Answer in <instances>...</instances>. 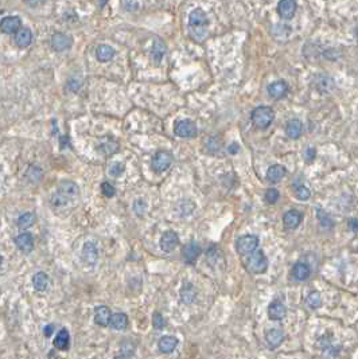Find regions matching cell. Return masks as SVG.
I'll use <instances>...</instances> for the list:
<instances>
[{"label": "cell", "mask_w": 358, "mask_h": 359, "mask_svg": "<svg viewBox=\"0 0 358 359\" xmlns=\"http://www.w3.org/2000/svg\"><path fill=\"white\" fill-rule=\"evenodd\" d=\"M58 191L61 192L64 197L68 198L70 202L80 197V187H78L77 183L72 182V180H64V182H61Z\"/></svg>", "instance_id": "cell-10"}, {"label": "cell", "mask_w": 358, "mask_h": 359, "mask_svg": "<svg viewBox=\"0 0 358 359\" xmlns=\"http://www.w3.org/2000/svg\"><path fill=\"white\" fill-rule=\"evenodd\" d=\"M81 84L82 82L80 78H74V77H73V78H70L69 82H68V89L72 90V92H77V90L81 87Z\"/></svg>", "instance_id": "cell-45"}, {"label": "cell", "mask_w": 358, "mask_h": 359, "mask_svg": "<svg viewBox=\"0 0 358 359\" xmlns=\"http://www.w3.org/2000/svg\"><path fill=\"white\" fill-rule=\"evenodd\" d=\"M14 242L17 245L18 249L22 250L24 253H30L34 248V238L30 233H20L19 236L15 237Z\"/></svg>", "instance_id": "cell-15"}, {"label": "cell", "mask_w": 358, "mask_h": 359, "mask_svg": "<svg viewBox=\"0 0 358 359\" xmlns=\"http://www.w3.org/2000/svg\"><path fill=\"white\" fill-rule=\"evenodd\" d=\"M201 246H199V243L196 242V241H191L186 245L185 248H183V258L187 264H194V261L199 257L201 255Z\"/></svg>", "instance_id": "cell-16"}, {"label": "cell", "mask_w": 358, "mask_h": 359, "mask_svg": "<svg viewBox=\"0 0 358 359\" xmlns=\"http://www.w3.org/2000/svg\"><path fill=\"white\" fill-rule=\"evenodd\" d=\"M174 132L182 139H190L197 135V127L191 120H178L174 125Z\"/></svg>", "instance_id": "cell-5"}, {"label": "cell", "mask_w": 358, "mask_h": 359, "mask_svg": "<svg viewBox=\"0 0 358 359\" xmlns=\"http://www.w3.org/2000/svg\"><path fill=\"white\" fill-rule=\"evenodd\" d=\"M166 51H167L166 43H164L162 39L156 38L155 42H154V45H152V49H151V57H152V59L155 61L156 64L162 62V59L164 58Z\"/></svg>", "instance_id": "cell-25"}, {"label": "cell", "mask_w": 358, "mask_h": 359, "mask_svg": "<svg viewBox=\"0 0 358 359\" xmlns=\"http://www.w3.org/2000/svg\"><path fill=\"white\" fill-rule=\"evenodd\" d=\"M209 19L208 15L205 14L201 8H196L189 14V27H194V29H205V26H208Z\"/></svg>", "instance_id": "cell-9"}, {"label": "cell", "mask_w": 358, "mask_h": 359, "mask_svg": "<svg viewBox=\"0 0 358 359\" xmlns=\"http://www.w3.org/2000/svg\"><path fill=\"white\" fill-rule=\"evenodd\" d=\"M303 220V214L298 210H289L283 215V225L287 230H294L301 225Z\"/></svg>", "instance_id": "cell-14"}, {"label": "cell", "mask_w": 358, "mask_h": 359, "mask_svg": "<svg viewBox=\"0 0 358 359\" xmlns=\"http://www.w3.org/2000/svg\"><path fill=\"white\" fill-rule=\"evenodd\" d=\"M240 150V145L237 144V143H232L229 147H228V152L231 154V155H236L237 152Z\"/></svg>", "instance_id": "cell-49"}, {"label": "cell", "mask_w": 358, "mask_h": 359, "mask_svg": "<svg viewBox=\"0 0 358 359\" xmlns=\"http://www.w3.org/2000/svg\"><path fill=\"white\" fill-rule=\"evenodd\" d=\"M197 297V290L194 285L191 283H186L182 290H180V300L183 301L185 304H191L193 301L196 300Z\"/></svg>", "instance_id": "cell-29"}, {"label": "cell", "mask_w": 358, "mask_h": 359, "mask_svg": "<svg viewBox=\"0 0 358 359\" xmlns=\"http://www.w3.org/2000/svg\"><path fill=\"white\" fill-rule=\"evenodd\" d=\"M166 325H167V322H166V319H164L162 313H154V316H152V325H154L155 330H163L166 327Z\"/></svg>", "instance_id": "cell-39"}, {"label": "cell", "mask_w": 358, "mask_h": 359, "mask_svg": "<svg viewBox=\"0 0 358 359\" xmlns=\"http://www.w3.org/2000/svg\"><path fill=\"white\" fill-rule=\"evenodd\" d=\"M98 151L104 155H113L119 151V144L113 140H104L98 145Z\"/></svg>", "instance_id": "cell-34"}, {"label": "cell", "mask_w": 358, "mask_h": 359, "mask_svg": "<svg viewBox=\"0 0 358 359\" xmlns=\"http://www.w3.org/2000/svg\"><path fill=\"white\" fill-rule=\"evenodd\" d=\"M35 220H36V217H35L34 213H24V214H22L18 218L17 225L19 229L24 230V229H29V227L34 225Z\"/></svg>", "instance_id": "cell-33"}, {"label": "cell", "mask_w": 358, "mask_h": 359, "mask_svg": "<svg viewBox=\"0 0 358 359\" xmlns=\"http://www.w3.org/2000/svg\"><path fill=\"white\" fill-rule=\"evenodd\" d=\"M333 80L323 74H318L315 77V87L321 93H329L333 89Z\"/></svg>", "instance_id": "cell-30"}, {"label": "cell", "mask_w": 358, "mask_h": 359, "mask_svg": "<svg viewBox=\"0 0 358 359\" xmlns=\"http://www.w3.org/2000/svg\"><path fill=\"white\" fill-rule=\"evenodd\" d=\"M266 341L267 344H268L272 350H275V348H277L282 343H283L284 332L282 330H279V328H272V330L267 331Z\"/></svg>", "instance_id": "cell-18"}, {"label": "cell", "mask_w": 358, "mask_h": 359, "mask_svg": "<svg viewBox=\"0 0 358 359\" xmlns=\"http://www.w3.org/2000/svg\"><path fill=\"white\" fill-rule=\"evenodd\" d=\"M196 209V203L190 201V199H183V201H180L178 203V206H177V211H178V214L180 217H187V215H190L193 211Z\"/></svg>", "instance_id": "cell-32"}, {"label": "cell", "mask_w": 358, "mask_h": 359, "mask_svg": "<svg viewBox=\"0 0 358 359\" xmlns=\"http://www.w3.org/2000/svg\"><path fill=\"white\" fill-rule=\"evenodd\" d=\"M306 303L308 307L312 308V309H315V308L321 307V304H322V297H321V295H319L318 292H311L310 295L307 296Z\"/></svg>", "instance_id": "cell-38"}, {"label": "cell", "mask_w": 358, "mask_h": 359, "mask_svg": "<svg viewBox=\"0 0 358 359\" xmlns=\"http://www.w3.org/2000/svg\"><path fill=\"white\" fill-rule=\"evenodd\" d=\"M101 192H103V195L107 198H112L115 197L116 194V190L113 186L108 183V182H104V183H101Z\"/></svg>", "instance_id": "cell-43"}, {"label": "cell", "mask_w": 358, "mask_h": 359, "mask_svg": "<svg viewBox=\"0 0 358 359\" xmlns=\"http://www.w3.org/2000/svg\"><path fill=\"white\" fill-rule=\"evenodd\" d=\"M338 355V350H335L334 347L331 346H327V347L323 348V358L324 359H335Z\"/></svg>", "instance_id": "cell-46"}, {"label": "cell", "mask_w": 358, "mask_h": 359, "mask_svg": "<svg viewBox=\"0 0 358 359\" xmlns=\"http://www.w3.org/2000/svg\"><path fill=\"white\" fill-rule=\"evenodd\" d=\"M302 132H303V124H302L301 120L292 119V120H289L287 122V125H286V135H287V137H289L291 140L299 139L302 136Z\"/></svg>", "instance_id": "cell-20"}, {"label": "cell", "mask_w": 358, "mask_h": 359, "mask_svg": "<svg viewBox=\"0 0 358 359\" xmlns=\"http://www.w3.org/2000/svg\"><path fill=\"white\" fill-rule=\"evenodd\" d=\"M206 150L210 154H217L221 150V141L215 137H210L206 143Z\"/></svg>", "instance_id": "cell-40"}, {"label": "cell", "mask_w": 358, "mask_h": 359, "mask_svg": "<svg viewBox=\"0 0 358 359\" xmlns=\"http://www.w3.org/2000/svg\"><path fill=\"white\" fill-rule=\"evenodd\" d=\"M73 46V38L65 33H57L52 36V49L54 51L62 52Z\"/></svg>", "instance_id": "cell-6"}, {"label": "cell", "mask_w": 358, "mask_h": 359, "mask_svg": "<svg viewBox=\"0 0 358 359\" xmlns=\"http://www.w3.org/2000/svg\"><path fill=\"white\" fill-rule=\"evenodd\" d=\"M268 93H269V96L273 97V99H283V97L287 96V93H288V84L284 81V80L273 81L268 86Z\"/></svg>", "instance_id": "cell-13"}, {"label": "cell", "mask_w": 358, "mask_h": 359, "mask_svg": "<svg viewBox=\"0 0 358 359\" xmlns=\"http://www.w3.org/2000/svg\"><path fill=\"white\" fill-rule=\"evenodd\" d=\"M349 226L353 232H358V218H352L349 221Z\"/></svg>", "instance_id": "cell-50"}, {"label": "cell", "mask_w": 358, "mask_h": 359, "mask_svg": "<svg viewBox=\"0 0 358 359\" xmlns=\"http://www.w3.org/2000/svg\"><path fill=\"white\" fill-rule=\"evenodd\" d=\"M107 3H108V0H98V4H100V7H104Z\"/></svg>", "instance_id": "cell-53"}, {"label": "cell", "mask_w": 358, "mask_h": 359, "mask_svg": "<svg viewBox=\"0 0 358 359\" xmlns=\"http://www.w3.org/2000/svg\"><path fill=\"white\" fill-rule=\"evenodd\" d=\"M286 174H287V170H286L284 166H282V164H273L267 171V179H268V182H271V183H277V182H280V180L283 179Z\"/></svg>", "instance_id": "cell-21"}, {"label": "cell", "mask_w": 358, "mask_h": 359, "mask_svg": "<svg viewBox=\"0 0 358 359\" xmlns=\"http://www.w3.org/2000/svg\"><path fill=\"white\" fill-rule=\"evenodd\" d=\"M264 198H266L267 203H271V205H273V203H276L277 201H279L280 194H279V191H277L276 188H268V190L266 191Z\"/></svg>", "instance_id": "cell-41"}, {"label": "cell", "mask_w": 358, "mask_h": 359, "mask_svg": "<svg viewBox=\"0 0 358 359\" xmlns=\"http://www.w3.org/2000/svg\"><path fill=\"white\" fill-rule=\"evenodd\" d=\"M43 1H45V0H24V3H26L29 7H31V8L41 6Z\"/></svg>", "instance_id": "cell-48"}, {"label": "cell", "mask_w": 358, "mask_h": 359, "mask_svg": "<svg viewBox=\"0 0 358 359\" xmlns=\"http://www.w3.org/2000/svg\"><path fill=\"white\" fill-rule=\"evenodd\" d=\"M177 346H178V339H177L175 336L166 335L163 336V338H161L159 342H158V347H159V350L164 354L173 353L174 350L177 348Z\"/></svg>", "instance_id": "cell-26"}, {"label": "cell", "mask_w": 358, "mask_h": 359, "mask_svg": "<svg viewBox=\"0 0 358 359\" xmlns=\"http://www.w3.org/2000/svg\"><path fill=\"white\" fill-rule=\"evenodd\" d=\"M295 195L299 201H308L311 197V191L304 185L295 186Z\"/></svg>", "instance_id": "cell-37"}, {"label": "cell", "mask_w": 358, "mask_h": 359, "mask_svg": "<svg viewBox=\"0 0 358 359\" xmlns=\"http://www.w3.org/2000/svg\"><path fill=\"white\" fill-rule=\"evenodd\" d=\"M49 285V276L45 272H38L33 276V287L38 292H45Z\"/></svg>", "instance_id": "cell-31"}, {"label": "cell", "mask_w": 358, "mask_h": 359, "mask_svg": "<svg viewBox=\"0 0 358 359\" xmlns=\"http://www.w3.org/2000/svg\"><path fill=\"white\" fill-rule=\"evenodd\" d=\"M124 171H125V166H124L123 163H119V162L113 163L109 168V174L112 175V176H115V178L120 176Z\"/></svg>", "instance_id": "cell-42"}, {"label": "cell", "mask_w": 358, "mask_h": 359, "mask_svg": "<svg viewBox=\"0 0 358 359\" xmlns=\"http://www.w3.org/2000/svg\"><path fill=\"white\" fill-rule=\"evenodd\" d=\"M112 315L113 313L110 312V309L107 306H100L94 311V322L96 325H101V327H108L110 325Z\"/></svg>", "instance_id": "cell-17"}, {"label": "cell", "mask_w": 358, "mask_h": 359, "mask_svg": "<svg viewBox=\"0 0 358 359\" xmlns=\"http://www.w3.org/2000/svg\"><path fill=\"white\" fill-rule=\"evenodd\" d=\"M179 245V237L178 234L173 230H168V232L163 233V236L161 237V248L163 252H173L177 246Z\"/></svg>", "instance_id": "cell-12"}, {"label": "cell", "mask_w": 358, "mask_h": 359, "mask_svg": "<svg viewBox=\"0 0 358 359\" xmlns=\"http://www.w3.org/2000/svg\"><path fill=\"white\" fill-rule=\"evenodd\" d=\"M133 210L135 213L140 217V215H144L145 210H147V203L143 199H136L133 203Z\"/></svg>", "instance_id": "cell-44"}, {"label": "cell", "mask_w": 358, "mask_h": 359, "mask_svg": "<svg viewBox=\"0 0 358 359\" xmlns=\"http://www.w3.org/2000/svg\"><path fill=\"white\" fill-rule=\"evenodd\" d=\"M252 122L259 129H266L271 125L275 119V112L271 106H259L252 112Z\"/></svg>", "instance_id": "cell-2"}, {"label": "cell", "mask_w": 358, "mask_h": 359, "mask_svg": "<svg viewBox=\"0 0 358 359\" xmlns=\"http://www.w3.org/2000/svg\"><path fill=\"white\" fill-rule=\"evenodd\" d=\"M128 316L125 313L119 312V313H113L112 315V319H110V327L116 331H124L127 330L128 327Z\"/></svg>", "instance_id": "cell-28"}, {"label": "cell", "mask_w": 358, "mask_h": 359, "mask_svg": "<svg viewBox=\"0 0 358 359\" xmlns=\"http://www.w3.org/2000/svg\"><path fill=\"white\" fill-rule=\"evenodd\" d=\"M298 8V4L295 0H280L279 4H277V12L280 17H283L286 20L292 19Z\"/></svg>", "instance_id": "cell-11"}, {"label": "cell", "mask_w": 358, "mask_h": 359, "mask_svg": "<svg viewBox=\"0 0 358 359\" xmlns=\"http://www.w3.org/2000/svg\"><path fill=\"white\" fill-rule=\"evenodd\" d=\"M259 238L253 234H247L237 239V252L241 256H248L257 249Z\"/></svg>", "instance_id": "cell-4"}, {"label": "cell", "mask_w": 358, "mask_h": 359, "mask_svg": "<svg viewBox=\"0 0 358 359\" xmlns=\"http://www.w3.org/2000/svg\"><path fill=\"white\" fill-rule=\"evenodd\" d=\"M82 261L88 265H96L98 261V248L94 242H85L81 250Z\"/></svg>", "instance_id": "cell-7"}, {"label": "cell", "mask_w": 358, "mask_h": 359, "mask_svg": "<svg viewBox=\"0 0 358 359\" xmlns=\"http://www.w3.org/2000/svg\"><path fill=\"white\" fill-rule=\"evenodd\" d=\"M15 43H17L18 47L20 49H24V47H29L31 41H33V33L31 30L27 29V27H22V29L18 31L15 34Z\"/></svg>", "instance_id": "cell-23"}, {"label": "cell", "mask_w": 358, "mask_h": 359, "mask_svg": "<svg viewBox=\"0 0 358 359\" xmlns=\"http://www.w3.org/2000/svg\"><path fill=\"white\" fill-rule=\"evenodd\" d=\"M0 29L4 34H17L18 31L22 29V19L15 15L3 17L0 23Z\"/></svg>", "instance_id": "cell-8"}, {"label": "cell", "mask_w": 358, "mask_h": 359, "mask_svg": "<svg viewBox=\"0 0 358 359\" xmlns=\"http://www.w3.org/2000/svg\"><path fill=\"white\" fill-rule=\"evenodd\" d=\"M292 277L296 280V281H304L307 278L310 277L311 274V269L310 267L304 264V262H296L294 267H292Z\"/></svg>", "instance_id": "cell-22"}, {"label": "cell", "mask_w": 358, "mask_h": 359, "mask_svg": "<svg viewBox=\"0 0 358 359\" xmlns=\"http://www.w3.org/2000/svg\"><path fill=\"white\" fill-rule=\"evenodd\" d=\"M53 331H54V325H49L45 327V330H43V334H45V336H47V338H50L53 334Z\"/></svg>", "instance_id": "cell-51"}, {"label": "cell", "mask_w": 358, "mask_h": 359, "mask_svg": "<svg viewBox=\"0 0 358 359\" xmlns=\"http://www.w3.org/2000/svg\"><path fill=\"white\" fill-rule=\"evenodd\" d=\"M69 199L66 197H64L61 192L58 191L55 194H53L52 198H50V205L53 206V209H64L65 206L69 205Z\"/></svg>", "instance_id": "cell-36"}, {"label": "cell", "mask_w": 358, "mask_h": 359, "mask_svg": "<svg viewBox=\"0 0 358 359\" xmlns=\"http://www.w3.org/2000/svg\"><path fill=\"white\" fill-rule=\"evenodd\" d=\"M116 50L110 45H100L96 50V58L100 62H109L115 58Z\"/></svg>", "instance_id": "cell-24"}, {"label": "cell", "mask_w": 358, "mask_h": 359, "mask_svg": "<svg viewBox=\"0 0 358 359\" xmlns=\"http://www.w3.org/2000/svg\"><path fill=\"white\" fill-rule=\"evenodd\" d=\"M315 156H317V150H315V148H312V147L307 148L306 152H304V159H306V162L312 163L314 162V159H315Z\"/></svg>", "instance_id": "cell-47"}, {"label": "cell", "mask_w": 358, "mask_h": 359, "mask_svg": "<svg viewBox=\"0 0 358 359\" xmlns=\"http://www.w3.org/2000/svg\"><path fill=\"white\" fill-rule=\"evenodd\" d=\"M173 154L168 152V151H158L154 157H152V162H151V167L152 170L158 172V174H162L166 170L170 168L171 163H173Z\"/></svg>", "instance_id": "cell-3"}, {"label": "cell", "mask_w": 358, "mask_h": 359, "mask_svg": "<svg viewBox=\"0 0 358 359\" xmlns=\"http://www.w3.org/2000/svg\"><path fill=\"white\" fill-rule=\"evenodd\" d=\"M116 359H133L129 354H122V355H119Z\"/></svg>", "instance_id": "cell-52"}, {"label": "cell", "mask_w": 358, "mask_h": 359, "mask_svg": "<svg viewBox=\"0 0 358 359\" xmlns=\"http://www.w3.org/2000/svg\"><path fill=\"white\" fill-rule=\"evenodd\" d=\"M53 344H54V347L58 348V350H68L69 348V344H70V336H69V331L66 330V328H62V330L58 331V334L55 335L54 338V341H53Z\"/></svg>", "instance_id": "cell-27"}, {"label": "cell", "mask_w": 358, "mask_h": 359, "mask_svg": "<svg viewBox=\"0 0 358 359\" xmlns=\"http://www.w3.org/2000/svg\"><path fill=\"white\" fill-rule=\"evenodd\" d=\"M244 264H245V268L248 269L251 273H254V274H261L267 271L268 268V260H267L264 252L260 249H256L254 252H252L251 255L244 256Z\"/></svg>", "instance_id": "cell-1"}, {"label": "cell", "mask_w": 358, "mask_h": 359, "mask_svg": "<svg viewBox=\"0 0 358 359\" xmlns=\"http://www.w3.org/2000/svg\"><path fill=\"white\" fill-rule=\"evenodd\" d=\"M317 218L319 221V225L324 229H333L334 227V221L330 217L323 209H317Z\"/></svg>", "instance_id": "cell-35"}, {"label": "cell", "mask_w": 358, "mask_h": 359, "mask_svg": "<svg viewBox=\"0 0 358 359\" xmlns=\"http://www.w3.org/2000/svg\"><path fill=\"white\" fill-rule=\"evenodd\" d=\"M287 315V308L282 301L275 300L272 301L268 307V316L272 320H282Z\"/></svg>", "instance_id": "cell-19"}]
</instances>
